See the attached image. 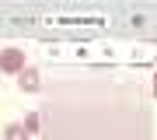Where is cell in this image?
Wrapping results in <instances>:
<instances>
[{
  "instance_id": "cell-2",
  "label": "cell",
  "mask_w": 157,
  "mask_h": 140,
  "mask_svg": "<svg viewBox=\"0 0 157 140\" xmlns=\"http://www.w3.org/2000/svg\"><path fill=\"white\" fill-rule=\"evenodd\" d=\"M17 84H21V91L35 95V91L42 88V74H39V67H25L21 74H17Z\"/></svg>"
},
{
  "instance_id": "cell-1",
  "label": "cell",
  "mask_w": 157,
  "mask_h": 140,
  "mask_svg": "<svg viewBox=\"0 0 157 140\" xmlns=\"http://www.w3.org/2000/svg\"><path fill=\"white\" fill-rule=\"evenodd\" d=\"M25 67H28V63H25V53L17 49V46H7V49H0V70L4 74H21Z\"/></svg>"
},
{
  "instance_id": "cell-3",
  "label": "cell",
  "mask_w": 157,
  "mask_h": 140,
  "mask_svg": "<svg viewBox=\"0 0 157 140\" xmlns=\"http://www.w3.org/2000/svg\"><path fill=\"white\" fill-rule=\"evenodd\" d=\"M0 137H4V140H32V137H28V133L21 130V123H7Z\"/></svg>"
},
{
  "instance_id": "cell-4",
  "label": "cell",
  "mask_w": 157,
  "mask_h": 140,
  "mask_svg": "<svg viewBox=\"0 0 157 140\" xmlns=\"http://www.w3.org/2000/svg\"><path fill=\"white\" fill-rule=\"evenodd\" d=\"M39 126H42V119H39V112H28V116H25V123H21V130H25V133H39Z\"/></svg>"
}]
</instances>
